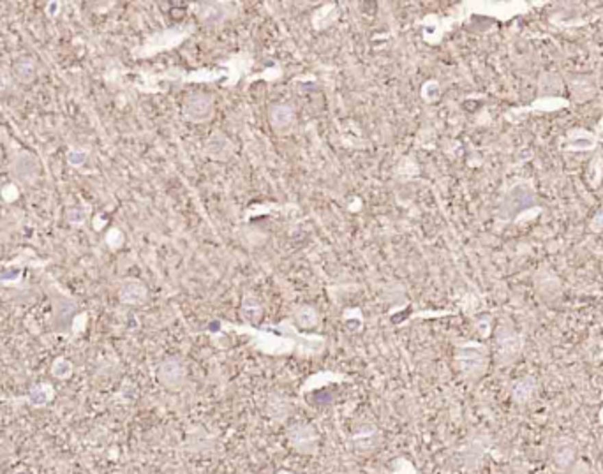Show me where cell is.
<instances>
[{"label": "cell", "instance_id": "1", "mask_svg": "<svg viewBox=\"0 0 603 474\" xmlns=\"http://www.w3.org/2000/svg\"><path fill=\"white\" fill-rule=\"evenodd\" d=\"M457 365L460 374L469 379H478L487 369V349L476 342L463 344L457 349Z\"/></svg>", "mask_w": 603, "mask_h": 474}, {"label": "cell", "instance_id": "2", "mask_svg": "<svg viewBox=\"0 0 603 474\" xmlns=\"http://www.w3.org/2000/svg\"><path fill=\"white\" fill-rule=\"evenodd\" d=\"M349 445L358 455H372L383 445V432L374 423H358L349 436Z\"/></svg>", "mask_w": 603, "mask_h": 474}, {"label": "cell", "instance_id": "3", "mask_svg": "<svg viewBox=\"0 0 603 474\" xmlns=\"http://www.w3.org/2000/svg\"><path fill=\"white\" fill-rule=\"evenodd\" d=\"M187 365L182 358L178 356H170V358L162 360L161 365L158 369V379L159 383L164 388L171 390V392H178L182 390L187 383Z\"/></svg>", "mask_w": 603, "mask_h": 474}, {"label": "cell", "instance_id": "4", "mask_svg": "<svg viewBox=\"0 0 603 474\" xmlns=\"http://www.w3.org/2000/svg\"><path fill=\"white\" fill-rule=\"evenodd\" d=\"M289 446L300 455H315L319 446V436L316 429L309 423H293L288 429Z\"/></svg>", "mask_w": 603, "mask_h": 474}, {"label": "cell", "instance_id": "5", "mask_svg": "<svg viewBox=\"0 0 603 474\" xmlns=\"http://www.w3.org/2000/svg\"><path fill=\"white\" fill-rule=\"evenodd\" d=\"M184 116L193 124H205L214 116V101L207 94H193L184 103Z\"/></svg>", "mask_w": 603, "mask_h": 474}, {"label": "cell", "instance_id": "6", "mask_svg": "<svg viewBox=\"0 0 603 474\" xmlns=\"http://www.w3.org/2000/svg\"><path fill=\"white\" fill-rule=\"evenodd\" d=\"M11 173L14 175L18 182L21 184H34L39 177V162L38 159L29 152H16L14 153L13 164H11Z\"/></svg>", "mask_w": 603, "mask_h": 474}, {"label": "cell", "instance_id": "7", "mask_svg": "<svg viewBox=\"0 0 603 474\" xmlns=\"http://www.w3.org/2000/svg\"><path fill=\"white\" fill-rule=\"evenodd\" d=\"M119 300L120 303L131 307L143 305L145 301L149 300V289L141 281L136 279H127L120 284L119 288Z\"/></svg>", "mask_w": 603, "mask_h": 474}, {"label": "cell", "instance_id": "8", "mask_svg": "<svg viewBox=\"0 0 603 474\" xmlns=\"http://www.w3.org/2000/svg\"><path fill=\"white\" fill-rule=\"evenodd\" d=\"M522 351V340L513 332L501 330L496 337V356L501 363H510Z\"/></svg>", "mask_w": 603, "mask_h": 474}, {"label": "cell", "instance_id": "9", "mask_svg": "<svg viewBox=\"0 0 603 474\" xmlns=\"http://www.w3.org/2000/svg\"><path fill=\"white\" fill-rule=\"evenodd\" d=\"M53 314H55V325H57V330L66 334L67 328L73 325V319L76 318L75 301H71L66 295L55 293Z\"/></svg>", "mask_w": 603, "mask_h": 474}, {"label": "cell", "instance_id": "10", "mask_svg": "<svg viewBox=\"0 0 603 474\" xmlns=\"http://www.w3.org/2000/svg\"><path fill=\"white\" fill-rule=\"evenodd\" d=\"M270 124L273 131L286 134L295 124V110L291 104H275L270 110Z\"/></svg>", "mask_w": 603, "mask_h": 474}, {"label": "cell", "instance_id": "11", "mask_svg": "<svg viewBox=\"0 0 603 474\" xmlns=\"http://www.w3.org/2000/svg\"><path fill=\"white\" fill-rule=\"evenodd\" d=\"M291 411H293V406L286 397L270 395L269 402H267V412H269V416L273 421L282 423V421H286V418L291 416Z\"/></svg>", "mask_w": 603, "mask_h": 474}, {"label": "cell", "instance_id": "12", "mask_svg": "<svg viewBox=\"0 0 603 474\" xmlns=\"http://www.w3.org/2000/svg\"><path fill=\"white\" fill-rule=\"evenodd\" d=\"M55 397V390L50 383H41L36 384V386L30 390L29 397H27V402L32 408H46L50 404Z\"/></svg>", "mask_w": 603, "mask_h": 474}, {"label": "cell", "instance_id": "13", "mask_svg": "<svg viewBox=\"0 0 603 474\" xmlns=\"http://www.w3.org/2000/svg\"><path fill=\"white\" fill-rule=\"evenodd\" d=\"M240 316L247 323H258L263 318V305L261 301L254 297L244 298L242 305H240Z\"/></svg>", "mask_w": 603, "mask_h": 474}, {"label": "cell", "instance_id": "14", "mask_svg": "<svg viewBox=\"0 0 603 474\" xmlns=\"http://www.w3.org/2000/svg\"><path fill=\"white\" fill-rule=\"evenodd\" d=\"M575 455H577V449H575V446L571 442H559L554 448L552 457L559 469H566V467H570L574 464Z\"/></svg>", "mask_w": 603, "mask_h": 474}, {"label": "cell", "instance_id": "15", "mask_svg": "<svg viewBox=\"0 0 603 474\" xmlns=\"http://www.w3.org/2000/svg\"><path fill=\"white\" fill-rule=\"evenodd\" d=\"M293 319H295V323L300 326V328H304V330H309V328H315V326H318L319 314H318V310L315 309V307L302 305V307H298L297 310H295Z\"/></svg>", "mask_w": 603, "mask_h": 474}, {"label": "cell", "instance_id": "16", "mask_svg": "<svg viewBox=\"0 0 603 474\" xmlns=\"http://www.w3.org/2000/svg\"><path fill=\"white\" fill-rule=\"evenodd\" d=\"M207 150L214 159H226L230 155V150H232V143L221 132H215L214 136L210 138V141H208Z\"/></svg>", "mask_w": 603, "mask_h": 474}, {"label": "cell", "instance_id": "17", "mask_svg": "<svg viewBox=\"0 0 603 474\" xmlns=\"http://www.w3.org/2000/svg\"><path fill=\"white\" fill-rule=\"evenodd\" d=\"M21 275H23V264H20V260L13 261V263L5 264L4 269L0 270V284L2 286H13L18 284L21 281Z\"/></svg>", "mask_w": 603, "mask_h": 474}, {"label": "cell", "instance_id": "18", "mask_svg": "<svg viewBox=\"0 0 603 474\" xmlns=\"http://www.w3.org/2000/svg\"><path fill=\"white\" fill-rule=\"evenodd\" d=\"M533 390H534V381L531 377H526V379L519 381L513 388V399L517 402H526V400L531 399L533 395Z\"/></svg>", "mask_w": 603, "mask_h": 474}, {"label": "cell", "instance_id": "19", "mask_svg": "<svg viewBox=\"0 0 603 474\" xmlns=\"http://www.w3.org/2000/svg\"><path fill=\"white\" fill-rule=\"evenodd\" d=\"M73 371H75L73 363H71L67 358H62V356L55 360L53 365H51V374H53L57 379H67V377L73 375Z\"/></svg>", "mask_w": 603, "mask_h": 474}, {"label": "cell", "instance_id": "20", "mask_svg": "<svg viewBox=\"0 0 603 474\" xmlns=\"http://www.w3.org/2000/svg\"><path fill=\"white\" fill-rule=\"evenodd\" d=\"M87 219H88V206L83 208L82 205H78L67 210V221H69L71 224H75V226H82V224H85L87 223Z\"/></svg>", "mask_w": 603, "mask_h": 474}, {"label": "cell", "instance_id": "21", "mask_svg": "<svg viewBox=\"0 0 603 474\" xmlns=\"http://www.w3.org/2000/svg\"><path fill=\"white\" fill-rule=\"evenodd\" d=\"M87 159H88V153L83 152V150H71V152L67 153V162H69L73 168H79V166H83L87 162Z\"/></svg>", "mask_w": 603, "mask_h": 474}, {"label": "cell", "instance_id": "22", "mask_svg": "<svg viewBox=\"0 0 603 474\" xmlns=\"http://www.w3.org/2000/svg\"><path fill=\"white\" fill-rule=\"evenodd\" d=\"M18 196H20V194H18L16 186H13V184H9V186H5L4 189H2V192H0V198L5 199V201H8V203L16 201Z\"/></svg>", "mask_w": 603, "mask_h": 474}, {"label": "cell", "instance_id": "23", "mask_svg": "<svg viewBox=\"0 0 603 474\" xmlns=\"http://www.w3.org/2000/svg\"><path fill=\"white\" fill-rule=\"evenodd\" d=\"M106 242H108V245H112L113 249L115 247H119V242H122V235H120V231L119 229H112L110 231V233H108V236H106Z\"/></svg>", "mask_w": 603, "mask_h": 474}, {"label": "cell", "instance_id": "24", "mask_svg": "<svg viewBox=\"0 0 603 474\" xmlns=\"http://www.w3.org/2000/svg\"><path fill=\"white\" fill-rule=\"evenodd\" d=\"M0 192H2V187H0Z\"/></svg>", "mask_w": 603, "mask_h": 474}]
</instances>
